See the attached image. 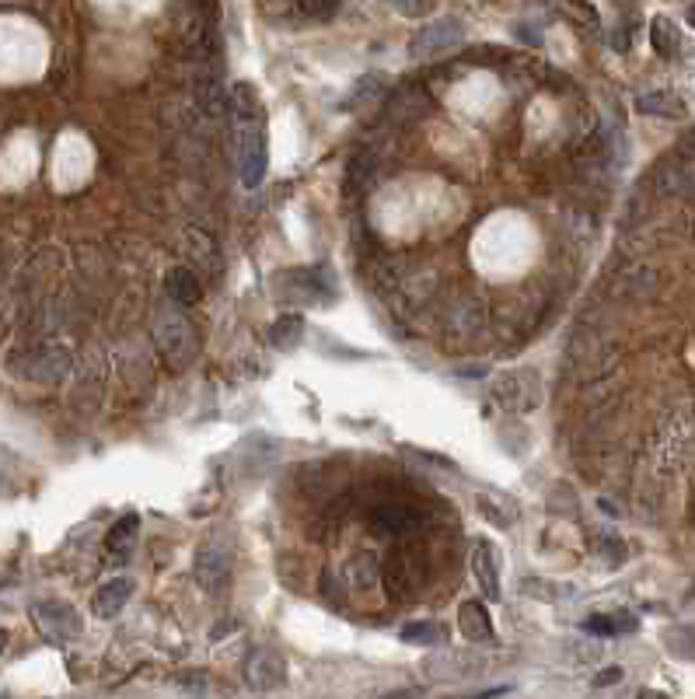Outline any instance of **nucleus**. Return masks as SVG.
<instances>
[{"instance_id":"f257e3e1","label":"nucleus","mask_w":695,"mask_h":699,"mask_svg":"<svg viewBox=\"0 0 695 699\" xmlns=\"http://www.w3.org/2000/svg\"><path fill=\"white\" fill-rule=\"evenodd\" d=\"M231 116H234V151H238V175L245 189H259L266 179V123H262V102L252 84L231 88Z\"/></svg>"},{"instance_id":"f03ea898","label":"nucleus","mask_w":695,"mask_h":699,"mask_svg":"<svg viewBox=\"0 0 695 699\" xmlns=\"http://www.w3.org/2000/svg\"><path fill=\"white\" fill-rule=\"evenodd\" d=\"M154 347L172 371L189 367L200 353V333L182 312V305H175L172 298L158 301V308H154Z\"/></svg>"},{"instance_id":"7ed1b4c3","label":"nucleus","mask_w":695,"mask_h":699,"mask_svg":"<svg viewBox=\"0 0 695 699\" xmlns=\"http://www.w3.org/2000/svg\"><path fill=\"white\" fill-rule=\"evenodd\" d=\"M193 574H196V581H200L203 591L228 588L231 574H234V542H231L228 532L214 535V539H207L200 549H196Z\"/></svg>"},{"instance_id":"20e7f679","label":"nucleus","mask_w":695,"mask_h":699,"mask_svg":"<svg viewBox=\"0 0 695 699\" xmlns=\"http://www.w3.org/2000/svg\"><path fill=\"white\" fill-rule=\"evenodd\" d=\"M32 623H35V630H39V637L53 647L74 644V640L84 633L81 616H77V609L67 602H35Z\"/></svg>"},{"instance_id":"39448f33","label":"nucleus","mask_w":695,"mask_h":699,"mask_svg":"<svg viewBox=\"0 0 695 699\" xmlns=\"http://www.w3.org/2000/svg\"><path fill=\"white\" fill-rule=\"evenodd\" d=\"M465 42V25L458 18H437L430 25H423L420 32L409 39V56L416 63L427 60H441V56L455 53L458 46Z\"/></svg>"},{"instance_id":"423d86ee","label":"nucleus","mask_w":695,"mask_h":699,"mask_svg":"<svg viewBox=\"0 0 695 699\" xmlns=\"http://www.w3.org/2000/svg\"><path fill=\"white\" fill-rule=\"evenodd\" d=\"M489 392L507 413H528L542 399V381H538V371H531V367H517V371L496 374Z\"/></svg>"},{"instance_id":"0eeeda50","label":"nucleus","mask_w":695,"mask_h":699,"mask_svg":"<svg viewBox=\"0 0 695 699\" xmlns=\"http://www.w3.org/2000/svg\"><path fill=\"white\" fill-rule=\"evenodd\" d=\"M14 371L28 381H39V385H60L70 374V353L60 347L28 350L21 357H14Z\"/></svg>"},{"instance_id":"6e6552de","label":"nucleus","mask_w":695,"mask_h":699,"mask_svg":"<svg viewBox=\"0 0 695 699\" xmlns=\"http://www.w3.org/2000/svg\"><path fill=\"white\" fill-rule=\"evenodd\" d=\"M245 682L255 693H273L287 682V661L273 647H255L245 661Z\"/></svg>"},{"instance_id":"1a4fd4ad","label":"nucleus","mask_w":695,"mask_h":699,"mask_svg":"<svg viewBox=\"0 0 695 699\" xmlns=\"http://www.w3.org/2000/svg\"><path fill=\"white\" fill-rule=\"evenodd\" d=\"M482 668H486V658L475 651H468V647H455V651H437L430 654L427 661H423V672L430 675V679H472V675H479Z\"/></svg>"},{"instance_id":"9d476101","label":"nucleus","mask_w":695,"mask_h":699,"mask_svg":"<svg viewBox=\"0 0 695 699\" xmlns=\"http://www.w3.org/2000/svg\"><path fill=\"white\" fill-rule=\"evenodd\" d=\"M657 189L664 196H689L695 200V158H668L657 168Z\"/></svg>"},{"instance_id":"9b49d317","label":"nucleus","mask_w":695,"mask_h":699,"mask_svg":"<svg viewBox=\"0 0 695 699\" xmlns=\"http://www.w3.org/2000/svg\"><path fill=\"white\" fill-rule=\"evenodd\" d=\"M458 630L468 644H493L496 647V630H493V619H489L486 605L482 602H465L458 609Z\"/></svg>"},{"instance_id":"f8f14e48","label":"nucleus","mask_w":695,"mask_h":699,"mask_svg":"<svg viewBox=\"0 0 695 699\" xmlns=\"http://www.w3.org/2000/svg\"><path fill=\"white\" fill-rule=\"evenodd\" d=\"M130 595H133V584L126 581V577H116V581L102 584V588L95 591V598H91V612H95L98 619H116L119 612L126 609Z\"/></svg>"},{"instance_id":"ddd939ff","label":"nucleus","mask_w":695,"mask_h":699,"mask_svg":"<svg viewBox=\"0 0 695 699\" xmlns=\"http://www.w3.org/2000/svg\"><path fill=\"white\" fill-rule=\"evenodd\" d=\"M343 581L350 591H371L378 588L381 581V560L374 553H357L346 560L343 567Z\"/></svg>"},{"instance_id":"4468645a","label":"nucleus","mask_w":695,"mask_h":699,"mask_svg":"<svg viewBox=\"0 0 695 699\" xmlns=\"http://www.w3.org/2000/svg\"><path fill=\"white\" fill-rule=\"evenodd\" d=\"M165 294L182 308H193L196 301L203 298V287H200V277H196L189 266H172L165 273Z\"/></svg>"},{"instance_id":"2eb2a0df","label":"nucleus","mask_w":695,"mask_h":699,"mask_svg":"<svg viewBox=\"0 0 695 699\" xmlns=\"http://www.w3.org/2000/svg\"><path fill=\"white\" fill-rule=\"evenodd\" d=\"M472 570L482 584V595L500 602V567H496V549L493 542H475L472 553Z\"/></svg>"},{"instance_id":"dca6fc26","label":"nucleus","mask_w":695,"mask_h":699,"mask_svg":"<svg viewBox=\"0 0 695 699\" xmlns=\"http://www.w3.org/2000/svg\"><path fill=\"white\" fill-rule=\"evenodd\" d=\"M636 109H640L643 116H661V119L685 116V102L675 95V91H664V88L643 91V95L636 98Z\"/></svg>"},{"instance_id":"f3484780","label":"nucleus","mask_w":695,"mask_h":699,"mask_svg":"<svg viewBox=\"0 0 695 699\" xmlns=\"http://www.w3.org/2000/svg\"><path fill=\"white\" fill-rule=\"evenodd\" d=\"M650 46H654L664 60H671V56L682 49V32H678V25L668 14H657V18L650 21Z\"/></svg>"},{"instance_id":"a211bd4d","label":"nucleus","mask_w":695,"mask_h":699,"mask_svg":"<svg viewBox=\"0 0 695 699\" xmlns=\"http://www.w3.org/2000/svg\"><path fill=\"white\" fill-rule=\"evenodd\" d=\"M374 528H381V532H392V535H402L409 532V528L416 525V514L409 511L406 504H381L378 511H374Z\"/></svg>"},{"instance_id":"6ab92c4d","label":"nucleus","mask_w":695,"mask_h":699,"mask_svg":"<svg viewBox=\"0 0 695 699\" xmlns=\"http://www.w3.org/2000/svg\"><path fill=\"white\" fill-rule=\"evenodd\" d=\"M301 336H304L301 315H280V319L273 322V329H269V343H273L276 350H294L297 343H301Z\"/></svg>"},{"instance_id":"aec40b11","label":"nucleus","mask_w":695,"mask_h":699,"mask_svg":"<svg viewBox=\"0 0 695 699\" xmlns=\"http://www.w3.org/2000/svg\"><path fill=\"white\" fill-rule=\"evenodd\" d=\"M137 528H140V518L137 514H126V518H119L116 525L109 528V539H105V549L116 556L130 553L133 542H137Z\"/></svg>"},{"instance_id":"412c9836","label":"nucleus","mask_w":695,"mask_h":699,"mask_svg":"<svg viewBox=\"0 0 695 699\" xmlns=\"http://www.w3.org/2000/svg\"><path fill=\"white\" fill-rule=\"evenodd\" d=\"M423 112H427V98H423L416 88L399 91V95L388 102V116H392L395 123H409V119L423 116Z\"/></svg>"},{"instance_id":"4be33fe9","label":"nucleus","mask_w":695,"mask_h":699,"mask_svg":"<svg viewBox=\"0 0 695 699\" xmlns=\"http://www.w3.org/2000/svg\"><path fill=\"white\" fill-rule=\"evenodd\" d=\"M587 633L594 637H619V633H633L636 630V619L629 612H615V616H591L584 623Z\"/></svg>"},{"instance_id":"5701e85b","label":"nucleus","mask_w":695,"mask_h":699,"mask_svg":"<svg viewBox=\"0 0 695 699\" xmlns=\"http://www.w3.org/2000/svg\"><path fill=\"white\" fill-rule=\"evenodd\" d=\"M399 637L406 640V644H416V647H434L444 640V626L441 623H409Z\"/></svg>"},{"instance_id":"b1692460","label":"nucleus","mask_w":695,"mask_h":699,"mask_svg":"<svg viewBox=\"0 0 695 699\" xmlns=\"http://www.w3.org/2000/svg\"><path fill=\"white\" fill-rule=\"evenodd\" d=\"M336 7H339V0H294V14L297 18H308V21L332 18Z\"/></svg>"},{"instance_id":"393cba45","label":"nucleus","mask_w":695,"mask_h":699,"mask_svg":"<svg viewBox=\"0 0 695 699\" xmlns=\"http://www.w3.org/2000/svg\"><path fill=\"white\" fill-rule=\"evenodd\" d=\"M374 165H378V161H374V154L360 151L357 158L350 161V186H353V189H360V186H364V182H371Z\"/></svg>"},{"instance_id":"a878e982","label":"nucleus","mask_w":695,"mask_h":699,"mask_svg":"<svg viewBox=\"0 0 695 699\" xmlns=\"http://www.w3.org/2000/svg\"><path fill=\"white\" fill-rule=\"evenodd\" d=\"M388 4H392L402 18H427V14L434 11L437 0H388Z\"/></svg>"},{"instance_id":"bb28decb","label":"nucleus","mask_w":695,"mask_h":699,"mask_svg":"<svg viewBox=\"0 0 695 699\" xmlns=\"http://www.w3.org/2000/svg\"><path fill=\"white\" fill-rule=\"evenodd\" d=\"M378 81H381L378 74H367L364 81L357 84V91H353V95H350V102H346V105H367V102H371L374 95H378V88H374V84H378Z\"/></svg>"},{"instance_id":"cd10ccee","label":"nucleus","mask_w":695,"mask_h":699,"mask_svg":"<svg viewBox=\"0 0 695 699\" xmlns=\"http://www.w3.org/2000/svg\"><path fill=\"white\" fill-rule=\"evenodd\" d=\"M615 682H622V668L619 665H612V668H605V672L598 675V679H594V686H615Z\"/></svg>"},{"instance_id":"c85d7f7f","label":"nucleus","mask_w":695,"mask_h":699,"mask_svg":"<svg viewBox=\"0 0 695 699\" xmlns=\"http://www.w3.org/2000/svg\"><path fill=\"white\" fill-rule=\"evenodd\" d=\"M7 640H11V637H7V630H0V654H4V647H7Z\"/></svg>"},{"instance_id":"c756f323","label":"nucleus","mask_w":695,"mask_h":699,"mask_svg":"<svg viewBox=\"0 0 695 699\" xmlns=\"http://www.w3.org/2000/svg\"><path fill=\"white\" fill-rule=\"evenodd\" d=\"M689 25L695 28V7H692V11H689Z\"/></svg>"}]
</instances>
